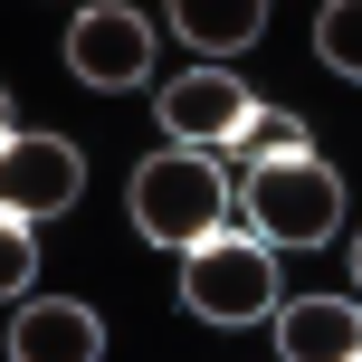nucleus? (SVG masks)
Listing matches in <instances>:
<instances>
[{
  "label": "nucleus",
  "mask_w": 362,
  "mask_h": 362,
  "mask_svg": "<svg viewBox=\"0 0 362 362\" xmlns=\"http://www.w3.org/2000/svg\"><path fill=\"white\" fill-rule=\"evenodd\" d=\"M124 210H134V229H144L153 248H200V238L229 229V172H219V153L163 144L153 163H134Z\"/></svg>",
  "instance_id": "obj_1"
},
{
  "label": "nucleus",
  "mask_w": 362,
  "mask_h": 362,
  "mask_svg": "<svg viewBox=\"0 0 362 362\" xmlns=\"http://www.w3.org/2000/svg\"><path fill=\"white\" fill-rule=\"evenodd\" d=\"M181 305L200 325H267L276 315V248L257 229H219L181 248Z\"/></svg>",
  "instance_id": "obj_2"
},
{
  "label": "nucleus",
  "mask_w": 362,
  "mask_h": 362,
  "mask_svg": "<svg viewBox=\"0 0 362 362\" xmlns=\"http://www.w3.org/2000/svg\"><path fill=\"white\" fill-rule=\"evenodd\" d=\"M238 210H248V229L267 238V248H325L334 219H344V181H334V163H315V153H296V163H248Z\"/></svg>",
  "instance_id": "obj_3"
},
{
  "label": "nucleus",
  "mask_w": 362,
  "mask_h": 362,
  "mask_svg": "<svg viewBox=\"0 0 362 362\" xmlns=\"http://www.w3.org/2000/svg\"><path fill=\"white\" fill-rule=\"evenodd\" d=\"M67 67H76V86H95V95L144 86V76H153V19L124 10V0L76 10V19H67Z\"/></svg>",
  "instance_id": "obj_4"
},
{
  "label": "nucleus",
  "mask_w": 362,
  "mask_h": 362,
  "mask_svg": "<svg viewBox=\"0 0 362 362\" xmlns=\"http://www.w3.org/2000/svg\"><path fill=\"white\" fill-rule=\"evenodd\" d=\"M86 191V153L67 134H38V124H10V163H0V200L10 219H48V210H76Z\"/></svg>",
  "instance_id": "obj_5"
},
{
  "label": "nucleus",
  "mask_w": 362,
  "mask_h": 362,
  "mask_svg": "<svg viewBox=\"0 0 362 362\" xmlns=\"http://www.w3.org/2000/svg\"><path fill=\"white\" fill-rule=\"evenodd\" d=\"M248 115H257V95L238 86L229 67H191V76L163 86V134L181 153H229L238 134H248Z\"/></svg>",
  "instance_id": "obj_6"
},
{
  "label": "nucleus",
  "mask_w": 362,
  "mask_h": 362,
  "mask_svg": "<svg viewBox=\"0 0 362 362\" xmlns=\"http://www.w3.org/2000/svg\"><path fill=\"white\" fill-rule=\"evenodd\" d=\"M267 325H276V362H362V305L353 296H296Z\"/></svg>",
  "instance_id": "obj_7"
},
{
  "label": "nucleus",
  "mask_w": 362,
  "mask_h": 362,
  "mask_svg": "<svg viewBox=\"0 0 362 362\" xmlns=\"http://www.w3.org/2000/svg\"><path fill=\"white\" fill-rule=\"evenodd\" d=\"M10 362H105V325L76 296H38L10 325Z\"/></svg>",
  "instance_id": "obj_8"
},
{
  "label": "nucleus",
  "mask_w": 362,
  "mask_h": 362,
  "mask_svg": "<svg viewBox=\"0 0 362 362\" xmlns=\"http://www.w3.org/2000/svg\"><path fill=\"white\" fill-rule=\"evenodd\" d=\"M172 19H181V38L200 48V67H210V57H238L257 29H267V10H257V0H229V10H210V0H181Z\"/></svg>",
  "instance_id": "obj_9"
},
{
  "label": "nucleus",
  "mask_w": 362,
  "mask_h": 362,
  "mask_svg": "<svg viewBox=\"0 0 362 362\" xmlns=\"http://www.w3.org/2000/svg\"><path fill=\"white\" fill-rule=\"evenodd\" d=\"M238 144H248V163H296V153H315L305 144V115H286V105H257Z\"/></svg>",
  "instance_id": "obj_10"
},
{
  "label": "nucleus",
  "mask_w": 362,
  "mask_h": 362,
  "mask_svg": "<svg viewBox=\"0 0 362 362\" xmlns=\"http://www.w3.org/2000/svg\"><path fill=\"white\" fill-rule=\"evenodd\" d=\"M315 57H325L334 76H362V0H334V10L315 19Z\"/></svg>",
  "instance_id": "obj_11"
},
{
  "label": "nucleus",
  "mask_w": 362,
  "mask_h": 362,
  "mask_svg": "<svg viewBox=\"0 0 362 362\" xmlns=\"http://www.w3.org/2000/svg\"><path fill=\"white\" fill-rule=\"evenodd\" d=\"M0 276H10V286H38V219H10V238H0Z\"/></svg>",
  "instance_id": "obj_12"
},
{
  "label": "nucleus",
  "mask_w": 362,
  "mask_h": 362,
  "mask_svg": "<svg viewBox=\"0 0 362 362\" xmlns=\"http://www.w3.org/2000/svg\"><path fill=\"white\" fill-rule=\"evenodd\" d=\"M353 286H362V238H353Z\"/></svg>",
  "instance_id": "obj_13"
}]
</instances>
